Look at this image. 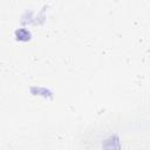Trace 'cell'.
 Listing matches in <instances>:
<instances>
[{
	"mask_svg": "<svg viewBox=\"0 0 150 150\" xmlns=\"http://www.w3.org/2000/svg\"><path fill=\"white\" fill-rule=\"evenodd\" d=\"M15 36H16L18 40L27 41V40L30 39V33H29L27 29H25V28H20V29H18V30L15 32Z\"/></svg>",
	"mask_w": 150,
	"mask_h": 150,
	"instance_id": "1",
	"label": "cell"
}]
</instances>
